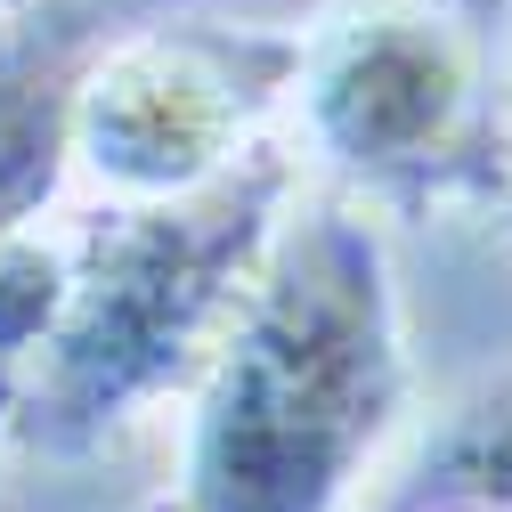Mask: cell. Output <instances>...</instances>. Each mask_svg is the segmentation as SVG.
I'll use <instances>...</instances> for the list:
<instances>
[{
  "label": "cell",
  "instance_id": "6da1fadb",
  "mask_svg": "<svg viewBox=\"0 0 512 512\" xmlns=\"http://www.w3.org/2000/svg\"><path fill=\"white\" fill-rule=\"evenodd\" d=\"M415 399L391 244L350 196L293 204L187 415V512H350Z\"/></svg>",
  "mask_w": 512,
  "mask_h": 512
},
{
  "label": "cell",
  "instance_id": "3957f363",
  "mask_svg": "<svg viewBox=\"0 0 512 512\" xmlns=\"http://www.w3.org/2000/svg\"><path fill=\"white\" fill-rule=\"evenodd\" d=\"M301 147L382 196L496 187V0H334L301 25Z\"/></svg>",
  "mask_w": 512,
  "mask_h": 512
},
{
  "label": "cell",
  "instance_id": "8992f818",
  "mask_svg": "<svg viewBox=\"0 0 512 512\" xmlns=\"http://www.w3.org/2000/svg\"><path fill=\"white\" fill-rule=\"evenodd\" d=\"M399 504H456V512H512V366L447 415Z\"/></svg>",
  "mask_w": 512,
  "mask_h": 512
},
{
  "label": "cell",
  "instance_id": "9c48e42d",
  "mask_svg": "<svg viewBox=\"0 0 512 512\" xmlns=\"http://www.w3.org/2000/svg\"><path fill=\"white\" fill-rule=\"evenodd\" d=\"M139 512H187V496H179V488H171V496H147V504H139Z\"/></svg>",
  "mask_w": 512,
  "mask_h": 512
},
{
  "label": "cell",
  "instance_id": "5b68a950",
  "mask_svg": "<svg viewBox=\"0 0 512 512\" xmlns=\"http://www.w3.org/2000/svg\"><path fill=\"white\" fill-rule=\"evenodd\" d=\"M74 41L41 25H0V236L41 220L74 163Z\"/></svg>",
  "mask_w": 512,
  "mask_h": 512
},
{
  "label": "cell",
  "instance_id": "ba28073f",
  "mask_svg": "<svg viewBox=\"0 0 512 512\" xmlns=\"http://www.w3.org/2000/svg\"><path fill=\"white\" fill-rule=\"evenodd\" d=\"M488 212H504V228H512V163H504L496 187H488Z\"/></svg>",
  "mask_w": 512,
  "mask_h": 512
},
{
  "label": "cell",
  "instance_id": "30bf717a",
  "mask_svg": "<svg viewBox=\"0 0 512 512\" xmlns=\"http://www.w3.org/2000/svg\"><path fill=\"white\" fill-rule=\"evenodd\" d=\"M391 512H456V504H391Z\"/></svg>",
  "mask_w": 512,
  "mask_h": 512
},
{
  "label": "cell",
  "instance_id": "52a82bcc",
  "mask_svg": "<svg viewBox=\"0 0 512 512\" xmlns=\"http://www.w3.org/2000/svg\"><path fill=\"white\" fill-rule=\"evenodd\" d=\"M66 285H74V244L41 236L33 220L0 236V374H9L66 309Z\"/></svg>",
  "mask_w": 512,
  "mask_h": 512
},
{
  "label": "cell",
  "instance_id": "7a4b0ae2",
  "mask_svg": "<svg viewBox=\"0 0 512 512\" xmlns=\"http://www.w3.org/2000/svg\"><path fill=\"white\" fill-rule=\"evenodd\" d=\"M293 187L301 163L261 139L196 196H114V212L74 236L57 326L0 374L9 431L41 456H90L139 407L196 391L293 212Z\"/></svg>",
  "mask_w": 512,
  "mask_h": 512
},
{
  "label": "cell",
  "instance_id": "277c9868",
  "mask_svg": "<svg viewBox=\"0 0 512 512\" xmlns=\"http://www.w3.org/2000/svg\"><path fill=\"white\" fill-rule=\"evenodd\" d=\"M301 33L228 17H155L106 41L74 82V163L122 204L196 196L293 106Z\"/></svg>",
  "mask_w": 512,
  "mask_h": 512
}]
</instances>
